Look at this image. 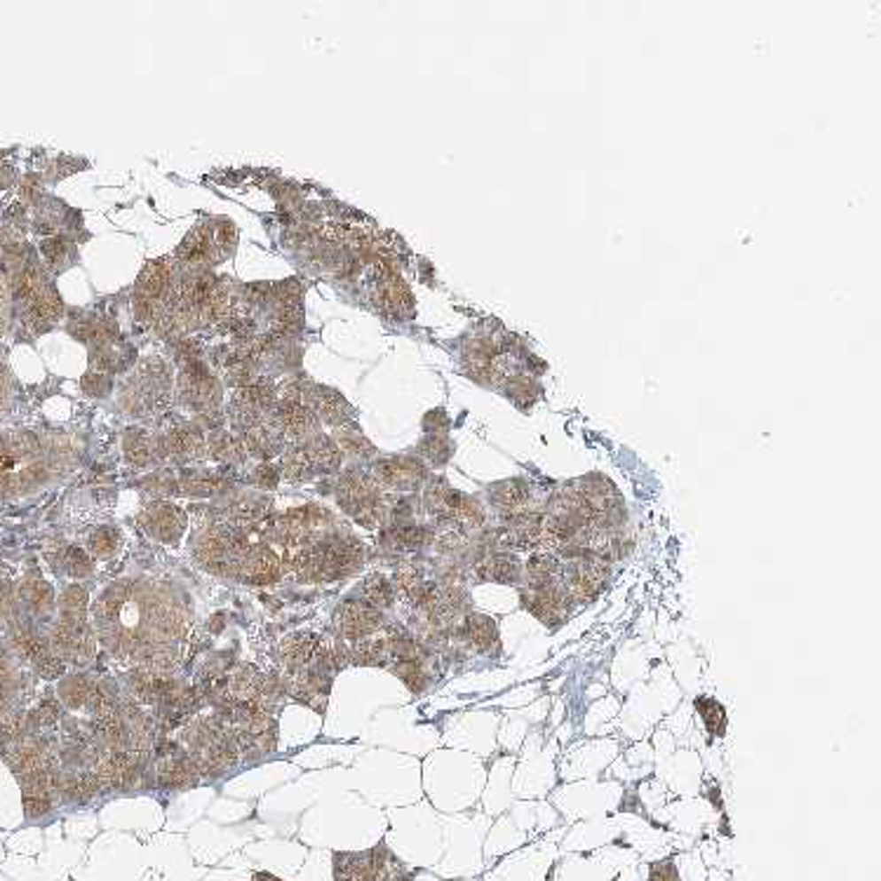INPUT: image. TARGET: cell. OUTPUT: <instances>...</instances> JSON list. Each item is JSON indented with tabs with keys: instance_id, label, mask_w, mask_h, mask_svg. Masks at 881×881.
Returning a JSON list of instances; mask_svg holds the SVG:
<instances>
[{
	"instance_id": "20",
	"label": "cell",
	"mask_w": 881,
	"mask_h": 881,
	"mask_svg": "<svg viewBox=\"0 0 881 881\" xmlns=\"http://www.w3.org/2000/svg\"><path fill=\"white\" fill-rule=\"evenodd\" d=\"M283 472H285V478L294 479V482L310 478V475H316V465H313V461H310L308 451H306V447H303V444L301 447H294V449L285 454Z\"/></svg>"
},
{
	"instance_id": "16",
	"label": "cell",
	"mask_w": 881,
	"mask_h": 881,
	"mask_svg": "<svg viewBox=\"0 0 881 881\" xmlns=\"http://www.w3.org/2000/svg\"><path fill=\"white\" fill-rule=\"evenodd\" d=\"M465 637H468V642L472 644V649H478V651H489L491 646L496 644L498 633L496 626H494V620L475 613V616H468V620H465Z\"/></svg>"
},
{
	"instance_id": "17",
	"label": "cell",
	"mask_w": 881,
	"mask_h": 881,
	"mask_svg": "<svg viewBox=\"0 0 881 881\" xmlns=\"http://www.w3.org/2000/svg\"><path fill=\"white\" fill-rule=\"evenodd\" d=\"M393 588H395V590L400 592L402 597H407L409 602L418 604V602L424 599L425 590H428L431 586L425 583L424 576H421V572H418V569H414V566H402V569L395 573Z\"/></svg>"
},
{
	"instance_id": "18",
	"label": "cell",
	"mask_w": 881,
	"mask_h": 881,
	"mask_svg": "<svg viewBox=\"0 0 881 881\" xmlns=\"http://www.w3.org/2000/svg\"><path fill=\"white\" fill-rule=\"evenodd\" d=\"M95 689H97L95 682L90 680V677L78 674V677H71V680L64 682L59 693L61 698L68 703V707H88L92 696H95Z\"/></svg>"
},
{
	"instance_id": "12",
	"label": "cell",
	"mask_w": 881,
	"mask_h": 881,
	"mask_svg": "<svg viewBox=\"0 0 881 881\" xmlns=\"http://www.w3.org/2000/svg\"><path fill=\"white\" fill-rule=\"evenodd\" d=\"M142 525L151 536L165 543H175L183 532V512L169 503H155L142 515Z\"/></svg>"
},
{
	"instance_id": "13",
	"label": "cell",
	"mask_w": 881,
	"mask_h": 881,
	"mask_svg": "<svg viewBox=\"0 0 881 881\" xmlns=\"http://www.w3.org/2000/svg\"><path fill=\"white\" fill-rule=\"evenodd\" d=\"M374 475H377V479L381 485L395 487V489H407V487H414L418 479L424 478V471H421V465L414 464V461L395 458V461H381V464L374 468Z\"/></svg>"
},
{
	"instance_id": "14",
	"label": "cell",
	"mask_w": 881,
	"mask_h": 881,
	"mask_svg": "<svg viewBox=\"0 0 881 881\" xmlns=\"http://www.w3.org/2000/svg\"><path fill=\"white\" fill-rule=\"evenodd\" d=\"M479 579L496 583H515L519 579V562L508 552H491L478 562Z\"/></svg>"
},
{
	"instance_id": "19",
	"label": "cell",
	"mask_w": 881,
	"mask_h": 881,
	"mask_svg": "<svg viewBox=\"0 0 881 881\" xmlns=\"http://www.w3.org/2000/svg\"><path fill=\"white\" fill-rule=\"evenodd\" d=\"M696 710H698L703 721H706V729L710 731V736L721 738L724 731H727V710L721 707V703H717L714 698H707V696H700L696 700Z\"/></svg>"
},
{
	"instance_id": "11",
	"label": "cell",
	"mask_w": 881,
	"mask_h": 881,
	"mask_svg": "<svg viewBox=\"0 0 881 881\" xmlns=\"http://www.w3.org/2000/svg\"><path fill=\"white\" fill-rule=\"evenodd\" d=\"M14 646L45 677H57V674L64 673V663L54 653L52 644H48L45 639H41L35 633H31V630H17L14 633Z\"/></svg>"
},
{
	"instance_id": "7",
	"label": "cell",
	"mask_w": 881,
	"mask_h": 881,
	"mask_svg": "<svg viewBox=\"0 0 881 881\" xmlns=\"http://www.w3.org/2000/svg\"><path fill=\"white\" fill-rule=\"evenodd\" d=\"M283 572V562L276 555L273 548L263 543H252L247 552L240 559L238 566V576H243L252 586H266V583H276Z\"/></svg>"
},
{
	"instance_id": "1",
	"label": "cell",
	"mask_w": 881,
	"mask_h": 881,
	"mask_svg": "<svg viewBox=\"0 0 881 881\" xmlns=\"http://www.w3.org/2000/svg\"><path fill=\"white\" fill-rule=\"evenodd\" d=\"M176 604L144 581H121L101 592L92 609L99 642L118 659L144 666L182 637L183 616Z\"/></svg>"
},
{
	"instance_id": "33",
	"label": "cell",
	"mask_w": 881,
	"mask_h": 881,
	"mask_svg": "<svg viewBox=\"0 0 881 881\" xmlns=\"http://www.w3.org/2000/svg\"><path fill=\"white\" fill-rule=\"evenodd\" d=\"M252 881H285V879H280V877H276V875H270V872H259V875L252 877Z\"/></svg>"
},
{
	"instance_id": "2",
	"label": "cell",
	"mask_w": 881,
	"mask_h": 881,
	"mask_svg": "<svg viewBox=\"0 0 881 881\" xmlns=\"http://www.w3.org/2000/svg\"><path fill=\"white\" fill-rule=\"evenodd\" d=\"M52 649L59 659L88 663L95 656V635L88 623V595L78 586L61 595V616L52 633Z\"/></svg>"
},
{
	"instance_id": "31",
	"label": "cell",
	"mask_w": 881,
	"mask_h": 881,
	"mask_svg": "<svg viewBox=\"0 0 881 881\" xmlns=\"http://www.w3.org/2000/svg\"><path fill=\"white\" fill-rule=\"evenodd\" d=\"M7 397H10V374L7 370L0 364V411L5 409Z\"/></svg>"
},
{
	"instance_id": "25",
	"label": "cell",
	"mask_w": 881,
	"mask_h": 881,
	"mask_svg": "<svg viewBox=\"0 0 881 881\" xmlns=\"http://www.w3.org/2000/svg\"><path fill=\"white\" fill-rule=\"evenodd\" d=\"M169 447H172V451L179 454V456H196V451L200 449L202 442L200 438H198V433L176 431L172 433V438H169Z\"/></svg>"
},
{
	"instance_id": "24",
	"label": "cell",
	"mask_w": 881,
	"mask_h": 881,
	"mask_svg": "<svg viewBox=\"0 0 881 881\" xmlns=\"http://www.w3.org/2000/svg\"><path fill=\"white\" fill-rule=\"evenodd\" d=\"M393 673L409 686L411 691H421L425 686V674L421 670V663H407V660H402V663L393 666Z\"/></svg>"
},
{
	"instance_id": "30",
	"label": "cell",
	"mask_w": 881,
	"mask_h": 881,
	"mask_svg": "<svg viewBox=\"0 0 881 881\" xmlns=\"http://www.w3.org/2000/svg\"><path fill=\"white\" fill-rule=\"evenodd\" d=\"M649 881H680V875L674 869L673 862H659L651 868V877Z\"/></svg>"
},
{
	"instance_id": "9",
	"label": "cell",
	"mask_w": 881,
	"mask_h": 881,
	"mask_svg": "<svg viewBox=\"0 0 881 881\" xmlns=\"http://www.w3.org/2000/svg\"><path fill=\"white\" fill-rule=\"evenodd\" d=\"M198 778H200V768H198V764L189 752L169 745L168 752L160 754V761H158V783L162 787L182 790V787L196 785Z\"/></svg>"
},
{
	"instance_id": "26",
	"label": "cell",
	"mask_w": 881,
	"mask_h": 881,
	"mask_svg": "<svg viewBox=\"0 0 881 881\" xmlns=\"http://www.w3.org/2000/svg\"><path fill=\"white\" fill-rule=\"evenodd\" d=\"M115 548H118V534L111 526H104L90 536V550L95 552L97 557H108Z\"/></svg>"
},
{
	"instance_id": "5",
	"label": "cell",
	"mask_w": 881,
	"mask_h": 881,
	"mask_svg": "<svg viewBox=\"0 0 881 881\" xmlns=\"http://www.w3.org/2000/svg\"><path fill=\"white\" fill-rule=\"evenodd\" d=\"M606 586V569L602 565V559L597 557H581L576 565L566 572V586L562 590L566 592V599L572 604H588L597 597L599 592Z\"/></svg>"
},
{
	"instance_id": "8",
	"label": "cell",
	"mask_w": 881,
	"mask_h": 881,
	"mask_svg": "<svg viewBox=\"0 0 881 881\" xmlns=\"http://www.w3.org/2000/svg\"><path fill=\"white\" fill-rule=\"evenodd\" d=\"M384 619L377 606L370 602H346L337 613V626L341 635L350 642H360L377 633Z\"/></svg>"
},
{
	"instance_id": "23",
	"label": "cell",
	"mask_w": 881,
	"mask_h": 881,
	"mask_svg": "<svg viewBox=\"0 0 881 881\" xmlns=\"http://www.w3.org/2000/svg\"><path fill=\"white\" fill-rule=\"evenodd\" d=\"M526 489L519 482H505V485H501L498 487V491H496V503L503 508V511H508V512H512L515 518L518 515H522V505H525V501H526Z\"/></svg>"
},
{
	"instance_id": "15",
	"label": "cell",
	"mask_w": 881,
	"mask_h": 881,
	"mask_svg": "<svg viewBox=\"0 0 881 881\" xmlns=\"http://www.w3.org/2000/svg\"><path fill=\"white\" fill-rule=\"evenodd\" d=\"M19 686L21 680L12 656L0 646V717L12 710L17 696H19Z\"/></svg>"
},
{
	"instance_id": "4",
	"label": "cell",
	"mask_w": 881,
	"mask_h": 881,
	"mask_svg": "<svg viewBox=\"0 0 881 881\" xmlns=\"http://www.w3.org/2000/svg\"><path fill=\"white\" fill-rule=\"evenodd\" d=\"M189 754L200 768V774L219 776L238 761L240 747L222 720H202L186 731Z\"/></svg>"
},
{
	"instance_id": "27",
	"label": "cell",
	"mask_w": 881,
	"mask_h": 881,
	"mask_svg": "<svg viewBox=\"0 0 881 881\" xmlns=\"http://www.w3.org/2000/svg\"><path fill=\"white\" fill-rule=\"evenodd\" d=\"M212 449H214L216 458H240L243 454V447L238 440H233L230 435H219V438L212 442Z\"/></svg>"
},
{
	"instance_id": "32",
	"label": "cell",
	"mask_w": 881,
	"mask_h": 881,
	"mask_svg": "<svg viewBox=\"0 0 881 881\" xmlns=\"http://www.w3.org/2000/svg\"><path fill=\"white\" fill-rule=\"evenodd\" d=\"M259 472H261V475H259V485L261 487H273L277 482V471H273L270 465H263Z\"/></svg>"
},
{
	"instance_id": "29",
	"label": "cell",
	"mask_w": 881,
	"mask_h": 881,
	"mask_svg": "<svg viewBox=\"0 0 881 881\" xmlns=\"http://www.w3.org/2000/svg\"><path fill=\"white\" fill-rule=\"evenodd\" d=\"M425 539H428V536H425L424 529H418V526H404V529L397 532V543L407 545V548H417V545L424 543Z\"/></svg>"
},
{
	"instance_id": "28",
	"label": "cell",
	"mask_w": 881,
	"mask_h": 881,
	"mask_svg": "<svg viewBox=\"0 0 881 881\" xmlns=\"http://www.w3.org/2000/svg\"><path fill=\"white\" fill-rule=\"evenodd\" d=\"M66 565H68L66 569L71 576H85V573L92 572V562H90L88 555H85L82 550H78V548H74V550L68 552Z\"/></svg>"
},
{
	"instance_id": "22",
	"label": "cell",
	"mask_w": 881,
	"mask_h": 881,
	"mask_svg": "<svg viewBox=\"0 0 881 881\" xmlns=\"http://www.w3.org/2000/svg\"><path fill=\"white\" fill-rule=\"evenodd\" d=\"M364 595H367V602L377 609H384V606L393 604V597H395V588L386 576L381 573H374L370 579L364 581Z\"/></svg>"
},
{
	"instance_id": "6",
	"label": "cell",
	"mask_w": 881,
	"mask_h": 881,
	"mask_svg": "<svg viewBox=\"0 0 881 881\" xmlns=\"http://www.w3.org/2000/svg\"><path fill=\"white\" fill-rule=\"evenodd\" d=\"M169 280V263L158 259V261H151L144 269L142 277H139V285H136V317L139 320H153V316L158 313V306H160L162 296H165V287H168Z\"/></svg>"
},
{
	"instance_id": "10",
	"label": "cell",
	"mask_w": 881,
	"mask_h": 881,
	"mask_svg": "<svg viewBox=\"0 0 881 881\" xmlns=\"http://www.w3.org/2000/svg\"><path fill=\"white\" fill-rule=\"evenodd\" d=\"M566 604H572L566 599V592L557 586V583H545V586H529L525 595V606L529 612L541 619L543 623L557 626L566 619Z\"/></svg>"
},
{
	"instance_id": "21",
	"label": "cell",
	"mask_w": 881,
	"mask_h": 881,
	"mask_svg": "<svg viewBox=\"0 0 881 881\" xmlns=\"http://www.w3.org/2000/svg\"><path fill=\"white\" fill-rule=\"evenodd\" d=\"M559 572V565L555 557H550L548 552H539L529 559L526 565V573H529V586H545V583H555V576Z\"/></svg>"
},
{
	"instance_id": "3",
	"label": "cell",
	"mask_w": 881,
	"mask_h": 881,
	"mask_svg": "<svg viewBox=\"0 0 881 881\" xmlns=\"http://www.w3.org/2000/svg\"><path fill=\"white\" fill-rule=\"evenodd\" d=\"M45 461L31 435H0V494H21L43 479Z\"/></svg>"
}]
</instances>
